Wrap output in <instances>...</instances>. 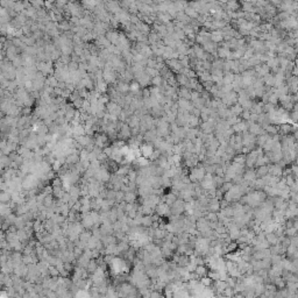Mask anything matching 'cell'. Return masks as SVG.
Returning <instances> with one entry per match:
<instances>
[{
	"label": "cell",
	"instance_id": "cell-4",
	"mask_svg": "<svg viewBox=\"0 0 298 298\" xmlns=\"http://www.w3.org/2000/svg\"><path fill=\"white\" fill-rule=\"evenodd\" d=\"M219 211H220V202L217 200L215 198L209 199L207 212H211V213H219Z\"/></svg>",
	"mask_w": 298,
	"mask_h": 298
},
{
	"label": "cell",
	"instance_id": "cell-12",
	"mask_svg": "<svg viewBox=\"0 0 298 298\" xmlns=\"http://www.w3.org/2000/svg\"><path fill=\"white\" fill-rule=\"evenodd\" d=\"M263 83L266 84V85H268L269 88H271V86H274L275 85V78H274V75H271V73H268V75H266L264 77L262 78Z\"/></svg>",
	"mask_w": 298,
	"mask_h": 298
},
{
	"label": "cell",
	"instance_id": "cell-14",
	"mask_svg": "<svg viewBox=\"0 0 298 298\" xmlns=\"http://www.w3.org/2000/svg\"><path fill=\"white\" fill-rule=\"evenodd\" d=\"M232 187H233V183H232V182H224L223 185L219 187V190L221 191L224 195H225L226 192H228V191L232 189Z\"/></svg>",
	"mask_w": 298,
	"mask_h": 298
},
{
	"label": "cell",
	"instance_id": "cell-9",
	"mask_svg": "<svg viewBox=\"0 0 298 298\" xmlns=\"http://www.w3.org/2000/svg\"><path fill=\"white\" fill-rule=\"evenodd\" d=\"M255 175L256 178H263L264 176L269 175L268 172V165H263V167H258L255 169Z\"/></svg>",
	"mask_w": 298,
	"mask_h": 298
},
{
	"label": "cell",
	"instance_id": "cell-16",
	"mask_svg": "<svg viewBox=\"0 0 298 298\" xmlns=\"http://www.w3.org/2000/svg\"><path fill=\"white\" fill-rule=\"evenodd\" d=\"M144 72H146L149 77H151V78H154V77H156V76H160V71H157V70H155V69H151V68H146L144 69Z\"/></svg>",
	"mask_w": 298,
	"mask_h": 298
},
{
	"label": "cell",
	"instance_id": "cell-7",
	"mask_svg": "<svg viewBox=\"0 0 298 298\" xmlns=\"http://www.w3.org/2000/svg\"><path fill=\"white\" fill-rule=\"evenodd\" d=\"M211 41L213 43L218 44L224 41V33L221 30H214L211 33Z\"/></svg>",
	"mask_w": 298,
	"mask_h": 298
},
{
	"label": "cell",
	"instance_id": "cell-6",
	"mask_svg": "<svg viewBox=\"0 0 298 298\" xmlns=\"http://www.w3.org/2000/svg\"><path fill=\"white\" fill-rule=\"evenodd\" d=\"M242 179L245 182H253V181H255L256 179V175H255L254 169H247V170L243 171Z\"/></svg>",
	"mask_w": 298,
	"mask_h": 298
},
{
	"label": "cell",
	"instance_id": "cell-5",
	"mask_svg": "<svg viewBox=\"0 0 298 298\" xmlns=\"http://www.w3.org/2000/svg\"><path fill=\"white\" fill-rule=\"evenodd\" d=\"M193 273H195V275L197 276V278H204L209 276L210 269H209L206 266H197Z\"/></svg>",
	"mask_w": 298,
	"mask_h": 298
},
{
	"label": "cell",
	"instance_id": "cell-1",
	"mask_svg": "<svg viewBox=\"0 0 298 298\" xmlns=\"http://www.w3.org/2000/svg\"><path fill=\"white\" fill-rule=\"evenodd\" d=\"M139 150L140 153H141V156L148 160V159H150L151 154L154 153L155 148H154V146H153L151 143H143V144H140Z\"/></svg>",
	"mask_w": 298,
	"mask_h": 298
},
{
	"label": "cell",
	"instance_id": "cell-11",
	"mask_svg": "<svg viewBox=\"0 0 298 298\" xmlns=\"http://www.w3.org/2000/svg\"><path fill=\"white\" fill-rule=\"evenodd\" d=\"M230 113H232V114L234 115V116H238V118H239V116L241 115V113L243 112V110H242V107L239 105V104H234V105H233V106L230 108Z\"/></svg>",
	"mask_w": 298,
	"mask_h": 298
},
{
	"label": "cell",
	"instance_id": "cell-13",
	"mask_svg": "<svg viewBox=\"0 0 298 298\" xmlns=\"http://www.w3.org/2000/svg\"><path fill=\"white\" fill-rule=\"evenodd\" d=\"M151 84H154V86L155 88H161L163 84H164V79L162 78V76H156V77H154V78H151L150 79Z\"/></svg>",
	"mask_w": 298,
	"mask_h": 298
},
{
	"label": "cell",
	"instance_id": "cell-8",
	"mask_svg": "<svg viewBox=\"0 0 298 298\" xmlns=\"http://www.w3.org/2000/svg\"><path fill=\"white\" fill-rule=\"evenodd\" d=\"M177 95L179 97V99H185V100H190L191 98V91L189 90V89L184 88V86H182V88L178 90V93H177Z\"/></svg>",
	"mask_w": 298,
	"mask_h": 298
},
{
	"label": "cell",
	"instance_id": "cell-15",
	"mask_svg": "<svg viewBox=\"0 0 298 298\" xmlns=\"http://www.w3.org/2000/svg\"><path fill=\"white\" fill-rule=\"evenodd\" d=\"M245 161H246V155L245 154H238V155L234 156V160H233V162L234 163H238V164H242V165H245Z\"/></svg>",
	"mask_w": 298,
	"mask_h": 298
},
{
	"label": "cell",
	"instance_id": "cell-3",
	"mask_svg": "<svg viewBox=\"0 0 298 298\" xmlns=\"http://www.w3.org/2000/svg\"><path fill=\"white\" fill-rule=\"evenodd\" d=\"M248 133H251L252 135H254V136H258V135H262V134H266L264 129H262V127H261L257 122L249 123V126H248Z\"/></svg>",
	"mask_w": 298,
	"mask_h": 298
},
{
	"label": "cell",
	"instance_id": "cell-10",
	"mask_svg": "<svg viewBox=\"0 0 298 298\" xmlns=\"http://www.w3.org/2000/svg\"><path fill=\"white\" fill-rule=\"evenodd\" d=\"M217 55L220 57V60H223V58L228 60V57H230V51L228 50V49H226V48L218 47V49H217Z\"/></svg>",
	"mask_w": 298,
	"mask_h": 298
},
{
	"label": "cell",
	"instance_id": "cell-2",
	"mask_svg": "<svg viewBox=\"0 0 298 298\" xmlns=\"http://www.w3.org/2000/svg\"><path fill=\"white\" fill-rule=\"evenodd\" d=\"M154 212L159 217H167V215L170 217V207L168 206L165 203H163V202H161L159 205H156Z\"/></svg>",
	"mask_w": 298,
	"mask_h": 298
}]
</instances>
